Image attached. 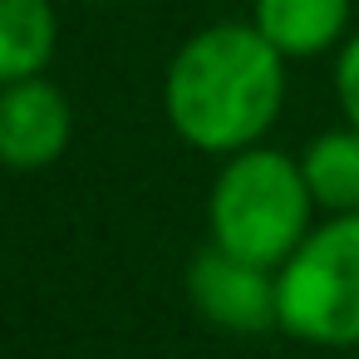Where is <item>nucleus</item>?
Segmentation results:
<instances>
[{
	"label": "nucleus",
	"instance_id": "1",
	"mask_svg": "<svg viewBox=\"0 0 359 359\" xmlns=\"http://www.w3.org/2000/svg\"><path fill=\"white\" fill-rule=\"evenodd\" d=\"M280 50L256 25H212L192 35L163 84L168 118L177 138H187L202 153H241L251 148L280 114L285 99V69Z\"/></svg>",
	"mask_w": 359,
	"mask_h": 359
},
{
	"label": "nucleus",
	"instance_id": "2",
	"mask_svg": "<svg viewBox=\"0 0 359 359\" xmlns=\"http://www.w3.org/2000/svg\"><path fill=\"white\" fill-rule=\"evenodd\" d=\"M310 177L276 148H241L212 187V241L256 266H285L310 236Z\"/></svg>",
	"mask_w": 359,
	"mask_h": 359
},
{
	"label": "nucleus",
	"instance_id": "3",
	"mask_svg": "<svg viewBox=\"0 0 359 359\" xmlns=\"http://www.w3.org/2000/svg\"><path fill=\"white\" fill-rule=\"evenodd\" d=\"M276 305L280 330L305 344H359V212H339L295 246L276 276Z\"/></svg>",
	"mask_w": 359,
	"mask_h": 359
},
{
	"label": "nucleus",
	"instance_id": "4",
	"mask_svg": "<svg viewBox=\"0 0 359 359\" xmlns=\"http://www.w3.org/2000/svg\"><path fill=\"white\" fill-rule=\"evenodd\" d=\"M187 295H192V305L202 310L207 325L231 330V334H261V330L280 325L271 266L241 261V256L222 251L217 241L192 256V266H187Z\"/></svg>",
	"mask_w": 359,
	"mask_h": 359
},
{
	"label": "nucleus",
	"instance_id": "5",
	"mask_svg": "<svg viewBox=\"0 0 359 359\" xmlns=\"http://www.w3.org/2000/svg\"><path fill=\"white\" fill-rule=\"evenodd\" d=\"M74 138L69 99L50 79H15L0 89V163L15 172L50 168Z\"/></svg>",
	"mask_w": 359,
	"mask_h": 359
},
{
	"label": "nucleus",
	"instance_id": "6",
	"mask_svg": "<svg viewBox=\"0 0 359 359\" xmlns=\"http://www.w3.org/2000/svg\"><path fill=\"white\" fill-rule=\"evenodd\" d=\"M280 55H325L339 45L349 25V0H256L251 20Z\"/></svg>",
	"mask_w": 359,
	"mask_h": 359
},
{
	"label": "nucleus",
	"instance_id": "7",
	"mask_svg": "<svg viewBox=\"0 0 359 359\" xmlns=\"http://www.w3.org/2000/svg\"><path fill=\"white\" fill-rule=\"evenodd\" d=\"M55 55L50 0H0V89L35 79Z\"/></svg>",
	"mask_w": 359,
	"mask_h": 359
},
{
	"label": "nucleus",
	"instance_id": "8",
	"mask_svg": "<svg viewBox=\"0 0 359 359\" xmlns=\"http://www.w3.org/2000/svg\"><path fill=\"white\" fill-rule=\"evenodd\" d=\"M315 202L334 212H359V128L354 133H320L300 158Z\"/></svg>",
	"mask_w": 359,
	"mask_h": 359
},
{
	"label": "nucleus",
	"instance_id": "9",
	"mask_svg": "<svg viewBox=\"0 0 359 359\" xmlns=\"http://www.w3.org/2000/svg\"><path fill=\"white\" fill-rule=\"evenodd\" d=\"M334 89H339V104L349 114V123L359 128V35L339 50V69H334Z\"/></svg>",
	"mask_w": 359,
	"mask_h": 359
}]
</instances>
